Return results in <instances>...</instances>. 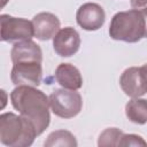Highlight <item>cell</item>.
<instances>
[{"instance_id": "obj_16", "label": "cell", "mask_w": 147, "mask_h": 147, "mask_svg": "<svg viewBox=\"0 0 147 147\" xmlns=\"http://www.w3.org/2000/svg\"><path fill=\"white\" fill-rule=\"evenodd\" d=\"M119 147H126V146H147V142L144 140L142 137L138 134H126L124 133L122 136V139L119 141Z\"/></svg>"}, {"instance_id": "obj_13", "label": "cell", "mask_w": 147, "mask_h": 147, "mask_svg": "<svg viewBox=\"0 0 147 147\" xmlns=\"http://www.w3.org/2000/svg\"><path fill=\"white\" fill-rule=\"evenodd\" d=\"M125 115L126 117L136 124H146L147 123V99L132 98L125 105Z\"/></svg>"}, {"instance_id": "obj_10", "label": "cell", "mask_w": 147, "mask_h": 147, "mask_svg": "<svg viewBox=\"0 0 147 147\" xmlns=\"http://www.w3.org/2000/svg\"><path fill=\"white\" fill-rule=\"evenodd\" d=\"M32 24L34 30V37L42 41L54 38L61 25L57 16L47 11L34 15L32 18Z\"/></svg>"}, {"instance_id": "obj_17", "label": "cell", "mask_w": 147, "mask_h": 147, "mask_svg": "<svg viewBox=\"0 0 147 147\" xmlns=\"http://www.w3.org/2000/svg\"><path fill=\"white\" fill-rule=\"evenodd\" d=\"M131 7L140 11L147 10V0H131Z\"/></svg>"}, {"instance_id": "obj_2", "label": "cell", "mask_w": 147, "mask_h": 147, "mask_svg": "<svg viewBox=\"0 0 147 147\" xmlns=\"http://www.w3.org/2000/svg\"><path fill=\"white\" fill-rule=\"evenodd\" d=\"M33 124L21 114L3 113L0 115V141L8 147H29L37 137Z\"/></svg>"}, {"instance_id": "obj_11", "label": "cell", "mask_w": 147, "mask_h": 147, "mask_svg": "<svg viewBox=\"0 0 147 147\" xmlns=\"http://www.w3.org/2000/svg\"><path fill=\"white\" fill-rule=\"evenodd\" d=\"M10 59L13 64L18 62H40L42 61V52L40 46L30 40L15 42L10 51Z\"/></svg>"}, {"instance_id": "obj_15", "label": "cell", "mask_w": 147, "mask_h": 147, "mask_svg": "<svg viewBox=\"0 0 147 147\" xmlns=\"http://www.w3.org/2000/svg\"><path fill=\"white\" fill-rule=\"evenodd\" d=\"M124 132L117 127H108L101 132L98 139V146L100 147H110L118 146Z\"/></svg>"}, {"instance_id": "obj_8", "label": "cell", "mask_w": 147, "mask_h": 147, "mask_svg": "<svg viewBox=\"0 0 147 147\" xmlns=\"http://www.w3.org/2000/svg\"><path fill=\"white\" fill-rule=\"evenodd\" d=\"M79 47V33L71 26L60 29L53 38V48L59 56L70 57L78 52Z\"/></svg>"}, {"instance_id": "obj_6", "label": "cell", "mask_w": 147, "mask_h": 147, "mask_svg": "<svg viewBox=\"0 0 147 147\" xmlns=\"http://www.w3.org/2000/svg\"><path fill=\"white\" fill-rule=\"evenodd\" d=\"M42 78V68L40 62H18L14 63L10 72V79L14 85L39 86Z\"/></svg>"}, {"instance_id": "obj_4", "label": "cell", "mask_w": 147, "mask_h": 147, "mask_svg": "<svg viewBox=\"0 0 147 147\" xmlns=\"http://www.w3.org/2000/svg\"><path fill=\"white\" fill-rule=\"evenodd\" d=\"M49 106L54 115L68 119L80 113L83 99L76 90L56 88L49 95Z\"/></svg>"}, {"instance_id": "obj_3", "label": "cell", "mask_w": 147, "mask_h": 147, "mask_svg": "<svg viewBox=\"0 0 147 147\" xmlns=\"http://www.w3.org/2000/svg\"><path fill=\"white\" fill-rule=\"evenodd\" d=\"M109 36L114 40L138 42L145 38V17L142 11L130 9L116 13L109 24Z\"/></svg>"}, {"instance_id": "obj_9", "label": "cell", "mask_w": 147, "mask_h": 147, "mask_svg": "<svg viewBox=\"0 0 147 147\" xmlns=\"http://www.w3.org/2000/svg\"><path fill=\"white\" fill-rule=\"evenodd\" d=\"M119 85L123 92L130 98H140L147 93L140 67H130L119 77Z\"/></svg>"}, {"instance_id": "obj_12", "label": "cell", "mask_w": 147, "mask_h": 147, "mask_svg": "<svg viewBox=\"0 0 147 147\" xmlns=\"http://www.w3.org/2000/svg\"><path fill=\"white\" fill-rule=\"evenodd\" d=\"M55 79L63 88L77 91L83 86L80 71L71 63H60L55 69Z\"/></svg>"}, {"instance_id": "obj_18", "label": "cell", "mask_w": 147, "mask_h": 147, "mask_svg": "<svg viewBox=\"0 0 147 147\" xmlns=\"http://www.w3.org/2000/svg\"><path fill=\"white\" fill-rule=\"evenodd\" d=\"M140 70H141V74H142L145 84H146V86H147V63H145L144 65H141V67H140Z\"/></svg>"}, {"instance_id": "obj_14", "label": "cell", "mask_w": 147, "mask_h": 147, "mask_svg": "<svg viewBox=\"0 0 147 147\" xmlns=\"http://www.w3.org/2000/svg\"><path fill=\"white\" fill-rule=\"evenodd\" d=\"M44 145L46 147H76L78 145L76 137L67 130H56L48 134Z\"/></svg>"}, {"instance_id": "obj_19", "label": "cell", "mask_w": 147, "mask_h": 147, "mask_svg": "<svg viewBox=\"0 0 147 147\" xmlns=\"http://www.w3.org/2000/svg\"><path fill=\"white\" fill-rule=\"evenodd\" d=\"M142 14L145 17V38H147V10H144Z\"/></svg>"}, {"instance_id": "obj_5", "label": "cell", "mask_w": 147, "mask_h": 147, "mask_svg": "<svg viewBox=\"0 0 147 147\" xmlns=\"http://www.w3.org/2000/svg\"><path fill=\"white\" fill-rule=\"evenodd\" d=\"M34 36L32 21L23 17H14L8 14L0 15V37L6 42L30 40Z\"/></svg>"}, {"instance_id": "obj_7", "label": "cell", "mask_w": 147, "mask_h": 147, "mask_svg": "<svg viewBox=\"0 0 147 147\" xmlns=\"http://www.w3.org/2000/svg\"><path fill=\"white\" fill-rule=\"evenodd\" d=\"M105 20L106 14L103 8L95 2L83 3L76 13L77 24L86 31L99 30L103 25Z\"/></svg>"}, {"instance_id": "obj_1", "label": "cell", "mask_w": 147, "mask_h": 147, "mask_svg": "<svg viewBox=\"0 0 147 147\" xmlns=\"http://www.w3.org/2000/svg\"><path fill=\"white\" fill-rule=\"evenodd\" d=\"M13 107L36 127L40 136L49 125V96L34 86L20 85L10 93Z\"/></svg>"}]
</instances>
